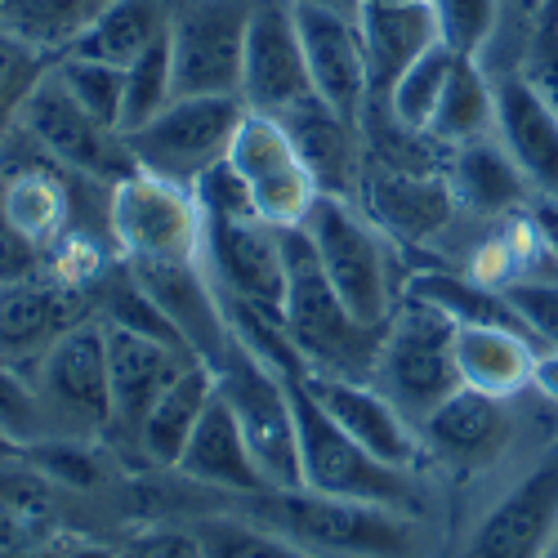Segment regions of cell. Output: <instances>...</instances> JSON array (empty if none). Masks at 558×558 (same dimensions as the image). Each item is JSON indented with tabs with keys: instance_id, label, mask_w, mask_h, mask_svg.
<instances>
[{
	"instance_id": "cell-1",
	"label": "cell",
	"mask_w": 558,
	"mask_h": 558,
	"mask_svg": "<svg viewBox=\"0 0 558 558\" xmlns=\"http://www.w3.org/2000/svg\"><path fill=\"white\" fill-rule=\"evenodd\" d=\"M228 514H242L322 558H421L425 545L415 514L371 500L322 496L308 487H264L251 496H228Z\"/></svg>"
},
{
	"instance_id": "cell-2",
	"label": "cell",
	"mask_w": 558,
	"mask_h": 558,
	"mask_svg": "<svg viewBox=\"0 0 558 558\" xmlns=\"http://www.w3.org/2000/svg\"><path fill=\"white\" fill-rule=\"evenodd\" d=\"M282 232L287 255V331L304 357L308 371H327V376L371 380L380 357L385 327H366L349 313V304L336 295L327 268H322L313 242L304 228H277Z\"/></svg>"
},
{
	"instance_id": "cell-3",
	"label": "cell",
	"mask_w": 558,
	"mask_h": 558,
	"mask_svg": "<svg viewBox=\"0 0 558 558\" xmlns=\"http://www.w3.org/2000/svg\"><path fill=\"white\" fill-rule=\"evenodd\" d=\"M327 268L336 295L366 327H389L393 304L402 300L393 287V238L371 219L357 202L317 197L300 223Z\"/></svg>"
},
{
	"instance_id": "cell-4",
	"label": "cell",
	"mask_w": 558,
	"mask_h": 558,
	"mask_svg": "<svg viewBox=\"0 0 558 558\" xmlns=\"http://www.w3.org/2000/svg\"><path fill=\"white\" fill-rule=\"evenodd\" d=\"M291 407H295V429H300V487L322 496H344V500H371L389 505L402 514H421V487L407 470L376 460L362 442H353L317 398L304 389L300 376L287 380Z\"/></svg>"
},
{
	"instance_id": "cell-5",
	"label": "cell",
	"mask_w": 558,
	"mask_h": 558,
	"mask_svg": "<svg viewBox=\"0 0 558 558\" xmlns=\"http://www.w3.org/2000/svg\"><path fill=\"white\" fill-rule=\"evenodd\" d=\"M371 385H376L411 425H421L438 402H447L460 389L456 322L425 300L402 295L393 304L389 327H385Z\"/></svg>"
},
{
	"instance_id": "cell-6",
	"label": "cell",
	"mask_w": 558,
	"mask_h": 558,
	"mask_svg": "<svg viewBox=\"0 0 558 558\" xmlns=\"http://www.w3.org/2000/svg\"><path fill=\"white\" fill-rule=\"evenodd\" d=\"M242 95H197V99H174L153 121L125 130V148L138 170H148L179 189L193 183L228 161L232 138L246 121Z\"/></svg>"
},
{
	"instance_id": "cell-7",
	"label": "cell",
	"mask_w": 558,
	"mask_h": 558,
	"mask_svg": "<svg viewBox=\"0 0 558 558\" xmlns=\"http://www.w3.org/2000/svg\"><path fill=\"white\" fill-rule=\"evenodd\" d=\"M202 210L193 189H179L148 170L108 189V232L125 264H197L202 259Z\"/></svg>"
},
{
	"instance_id": "cell-8",
	"label": "cell",
	"mask_w": 558,
	"mask_h": 558,
	"mask_svg": "<svg viewBox=\"0 0 558 558\" xmlns=\"http://www.w3.org/2000/svg\"><path fill=\"white\" fill-rule=\"evenodd\" d=\"M54 421L59 438L99 442L112 429V371H108V336L99 317H85L68 336H59L32 371Z\"/></svg>"
},
{
	"instance_id": "cell-9",
	"label": "cell",
	"mask_w": 558,
	"mask_h": 558,
	"mask_svg": "<svg viewBox=\"0 0 558 558\" xmlns=\"http://www.w3.org/2000/svg\"><path fill=\"white\" fill-rule=\"evenodd\" d=\"M255 0H170L174 99L242 95V54Z\"/></svg>"
},
{
	"instance_id": "cell-10",
	"label": "cell",
	"mask_w": 558,
	"mask_h": 558,
	"mask_svg": "<svg viewBox=\"0 0 558 558\" xmlns=\"http://www.w3.org/2000/svg\"><path fill=\"white\" fill-rule=\"evenodd\" d=\"M215 380L219 398L238 415L268 487H300V429L287 380L242 344H232V353L215 366Z\"/></svg>"
},
{
	"instance_id": "cell-11",
	"label": "cell",
	"mask_w": 558,
	"mask_h": 558,
	"mask_svg": "<svg viewBox=\"0 0 558 558\" xmlns=\"http://www.w3.org/2000/svg\"><path fill=\"white\" fill-rule=\"evenodd\" d=\"M19 125L36 138L40 153L50 161H59L72 174L99 179L104 189H112V183H121L138 170L130 148H125V134L104 125L99 117H89L63 89V81L54 76V63L27 95V104L19 112Z\"/></svg>"
},
{
	"instance_id": "cell-12",
	"label": "cell",
	"mask_w": 558,
	"mask_h": 558,
	"mask_svg": "<svg viewBox=\"0 0 558 558\" xmlns=\"http://www.w3.org/2000/svg\"><path fill=\"white\" fill-rule=\"evenodd\" d=\"M202 268L223 304L282 317L287 308V255L282 232L259 219H206ZM287 322V317H282Z\"/></svg>"
},
{
	"instance_id": "cell-13",
	"label": "cell",
	"mask_w": 558,
	"mask_h": 558,
	"mask_svg": "<svg viewBox=\"0 0 558 558\" xmlns=\"http://www.w3.org/2000/svg\"><path fill=\"white\" fill-rule=\"evenodd\" d=\"M228 161L242 174L251 206L268 228H300L304 215L313 210V202L322 197L308 166L300 161V153L291 144L287 125L277 117L246 112L238 138H232Z\"/></svg>"
},
{
	"instance_id": "cell-14",
	"label": "cell",
	"mask_w": 558,
	"mask_h": 558,
	"mask_svg": "<svg viewBox=\"0 0 558 558\" xmlns=\"http://www.w3.org/2000/svg\"><path fill=\"white\" fill-rule=\"evenodd\" d=\"M313 99V76L291 0H255L242 54V104L259 117H287Z\"/></svg>"
},
{
	"instance_id": "cell-15",
	"label": "cell",
	"mask_w": 558,
	"mask_h": 558,
	"mask_svg": "<svg viewBox=\"0 0 558 558\" xmlns=\"http://www.w3.org/2000/svg\"><path fill=\"white\" fill-rule=\"evenodd\" d=\"M558 536V447L505 487L464 536L460 558H545Z\"/></svg>"
},
{
	"instance_id": "cell-16",
	"label": "cell",
	"mask_w": 558,
	"mask_h": 558,
	"mask_svg": "<svg viewBox=\"0 0 558 558\" xmlns=\"http://www.w3.org/2000/svg\"><path fill=\"white\" fill-rule=\"evenodd\" d=\"M104 336H108V371H112V429H108V438H121L134 447L153 402L197 362V353L174 344V340L148 336V331L117 327V322H104Z\"/></svg>"
},
{
	"instance_id": "cell-17",
	"label": "cell",
	"mask_w": 558,
	"mask_h": 558,
	"mask_svg": "<svg viewBox=\"0 0 558 558\" xmlns=\"http://www.w3.org/2000/svg\"><path fill=\"white\" fill-rule=\"evenodd\" d=\"M415 429H421L425 456L451 464L460 474H478L505 460V451L514 447L519 415H514V398H492L460 385Z\"/></svg>"
},
{
	"instance_id": "cell-18",
	"label": "cell",
	"mask_w": 558,
	"mask_h": 558,
	"mask_svg": "<svg viewBox=\"0 0 558 558\" xmlns=\"http://www.w3.org/2000/svg\"><path fill=\"white\" fill-rule=\"evenodd\" d=\"M357 206L402 246L434 242L460 215L447 170H402V166H385V161H371V157L362 170Z\"/></svg>"
},
{
	"instance_id": "cell-19",
	"label": "cell",
	"mask_w": 558,
	"mask_h": 558,
	"mask_svg": "<svg viewBox=\"0 0 558 558\" xmlns=\"http://www.w3.org/2000/svg\"><path fill=\"white\" fill-rule=\"evenodd\" d=\"M300 380L317 398V407L327 411L353 442H362L376 460L393 464V470H407V474L421 464V456H425L421 429H415L371 380L327 376V371H304Z\"/></svg>"
},
{
	"instance_id": "cell-20",
	"label": "cell",
	"mask_w": 558,
	"mask_h": 558,
	"mask_svg": "<svg viewBox=\"0 0 558 558\" xmlns=\"http://www.w3.org/2000/svg\"><path fill=\"white\" fill-rule=\"evenodd\" d=\"M125 264V259H121ZM134 272V282L144 287V295L161 308V317L174 327V336L189 344L202 362L219 366L232 353V327L219 291L210 287V277L197 264H125Z\"/></svg>"
},
{
	"instance_id": "cell-21",
	"label": "cell",
	"mask_w": 558,
	"mask_h": 558,
	"mask_svg": "<svg viewBox=\"0 0 558 558\" xmlns=\"http://www.w3.org/2000/svg\"><path fill=\"white\" fill-rule=\"evenodd\" d=\"M295 23H300L304 59H308V76H313V95L327 108H336L340 117L362 125V108L371 99V72H366L357 19L295 5Z\"/></svg>"
},
{
	"instance_id": "cell-22",
	"label": "cell",
	"mask_w": 558,
	"mask_h": 558,
	"mask_svg": "<svg viewBox=\"0 0 558 558\" xmlns=\"http://www.w3.org/2000/svg\"><path fill=\"white\" fill-rule=\"evenodd\" d=\"M492 81H496V138L514 157L536 197H558V112L523 81L514 63L496 68Z\"/></svg>"
},
{
	"instance_id": "cell-23",
	"label": "cell",
	"mask_w": 558,
	"mask_h": 558,
	"mask_svg": "<svg viewBox=\"0 0 558 558\" xmlns=\"http://www.w3.org/2000/svg\"><path fill=\"white\" fill-rule=\"evenodd\" d=\"M85 317H89L85 295L50 282V277L0 287V362L32 376L36 362L50 353V344Z\"/></svg>"
},
{
	"instance_id": "cell-24",
	"label": "cell",
	"mask_w": 558,
	"mask_h": 558,
	"mask_svg": "<svg viewBox=\"0 0 558 558\" xmlns=\"http://www.w3.org/2000/svg\"><path fill=\"white\" fill-rule=\"evenodd\" d=\"M287 125L291 144L300 153V161L308 166L313 183L322 197H344L357 202L362 189V170H366V138L362 125L340 117L336 108H327L317 95L304 99L300 108H291L287 117H277Z\"/></svg>"
},
{
	"instance_id": "cell-25",
	"label": "cell",
	"mask_w": 558,
	"mask_h": 558,
	"mask_svg": "<svg viewBox=\"0 0 558 558\" xmlns=\"http://www.w3.org/2000/svg\"><path fill=\"white\" fill-rule=\"evenodd\" d=\"M447 183L456 206L478 219H519L536 197L496 134L447 148Z\"/></svg>"
},
{
	"instance_id": "cell-26",
	"label": "cell",
	"mask_w": 558,
	"mask_h": 558,
	"mask_svg": "<svg viewBox=\"0 0 558 558\" xmlns=\"http://www.w3.org/2000/svg\"><path fill=\"white\" fill-rule=\"evenodd\" d=\"M174 474H183L189 483H202L210 492H223V496H251V492L268 487L264 470L255 464V451L238 425V415L219 398V389H215L206 415L197 421L189 447H183Z\"/></svg>"
},
{
	"instance_id": "cell-27",
	"label": "cell",
	"mask_w": 558,
	"mask_h": 558,
	"mask_svg": "<svg viewBox=\"0 0 558 558\" xmlns=\"http://www.w3.org/2000/svg\"><path fill=\"white\" fill-rule=\"evenodd\" d=\"M366 72H371V99H385L389 85L438 45V19L429 0H402V5H362L357 14Z\"/></svg>"
},
{
	"instance_id": "cell-28",
	"label": "cell",
	"mask_w": 558,
	"mask_h": 558,
	"mask_svg": "<svg viewBox=\"0 0 558 558\" xmlns=\"http://www.w3.org/2000/svg\"><path fill=\"white\" fill-rule=\"evenodd\" d=\"M536 340L514 327H456V376L464 389L519 398L532 389Z\"/></svg>"
},
{
	"instance_id": "cell-29",
	"label": "cell",
	"mask_w": 558,
	"mask_h": 558,
	"mask_svg": "<svg viewBox=\"0 0 558 558\" xmlns=\"http://www.w3.org/2000/svg\"><path fill=\"white\" fill-rule=\"evenodd\" d=\"M215 389H219L215 366L197 357V362L183 371V376L153 402L144 429H138L134 451L144 456L153 470H174L179 456H183V447H189V438H193V429H197V421L206 415Z\"/></svg>"
},
{
	"instance_id": "cell-30",
	"label": "cell",
	"mask_w": 558,
	"mask_h": 558,
	"mask_svg": "<svg viewBox=\"0 0 558 558\" xmlns=\"http://www.w3.org/2000/svg\"><path fill=\"white\" fill-rule=\"evenodd\" d=\"M402 295H415L434 304L438 313H447L456 327H514L527 336L519 308L509 304V295L500 287H487L470 272H456V268H425V272H411ZM541 349V344H536Z\"/></svg>"
},
{
	"instance_id": "cell-31",
	"label": "cell",
	"mask_w": 558,
	"mask_h": 558,
	"mask_svg": "<svg viewBox=\"0 0 558 558\" xmlns=\"http://www.w3.org/2000/svg\"><path fill=\"white\" fill-rule=\"evenodd\" d=\"M166 32H170V0H112V5L89 23L76 36L72 50H63V54L130 68Z\"/></svg>"
},
{
	"instance_id": "cell-32",
	"label": "cell",
	"mask_w": 558,
	"mask_h": 558,
	"mask_svg": "<svg viewBox=\"0 0 558 558\" xmlns=\"http://www.w3.org/2000/svg\"><path fill=\"white\" fill-rule=\"evenodd\" d=\"M483 134H496V81L483 59H456L429 138L442 148H456Z\"/></svg>"
},
{
	"instance_id": "cell-33",
	"label": "cell",
	"mask_w": 558,
	"mask_h": 558,
	"mask_svg": "<svg viewBox=\"0 0 558 558\" xmlns=\"http://www.w3.org/2000/svg\"><path fill=\"white\" fill-rule=\"evenodd\" d=\"M63 492L68 487L45 474L27 451L14 460H0V519L19 523L40 541L63 536V509H68Z\"/></svg>"
},
{
	"instance_id": "cell-34",
	"label": "cell",
	"mask_w": 558,
	"mask_h": 558,
	"mask_svg": "<svg viewBox=\"0 0 558 558\" xmlns=\"http://www.w3.org/2000/svg\"><path fill=\"white\" fill-rule=\"evenodd\" d=\"M112 0H5V32L59 59Z\"/></svg>"
},
{
	"instance_id": "cell-35",
	"label": "cell",
	"mask_w": 558,
	"mask_h": 558,
	"mask_svg": "<svg viewBox=\"0 0 558 558\" xmlns=\"http://www.w3.org/2000/svg\"><path fill=\"white\" fill-rule=\"evenodd\" d=\"M456 59H460V54H451L442 40L434 45V50H425L421 59H415V63L389 85V95L380 99L385 112H389L402 130H411V134H429L434 112H438V104H442V89H447V81H451Z\"/></svg>"
},
{
	"instance_id": "cell-36",
	"label": "cell",
	"mask_w": 558,
	"mask_h": 558,
	"mask_svg": "<svg viewBox=\"0 0 558 558\" xmlns=\"http://www.w3.org/2000/svg\"><path fill=\"white\" fill-rule=\"evenodd\" d=\"M193 532L206 549V558H322V554H308L300 545H291L287 536H277L242 514H202L193 519Z\"/></svg>"
},
{
	"instance_id": "cell-37",
	"label": "cell",
	"mask_w": 558,
	"mask_h": 558,
	"mask_svg": "<svg viewBox=\"0 0 558 558\" xmlns=\"http://www.w3.org/2000/svg\"><path fill=\"white\" fill-rule=\"evenodd\" d=\"M125 72V99H121V134L153 121L166 104H174V63H170V32L157 36Z\"/></svg>"
},
{
	"instance_id": "cell-38",
	"label": "cell",
	"mask_w": 558,
	"mask_h": 558,
	"mask_svg": "<svg viewBox=\"0 0 558 558\" xmlns=\"http://www.w3.org/2000/svg\"><path fill=\"white\" fill-rule=\"evenodd\" d=\"M0 434H5L10 442H19L23 451L59 438L36 380L27 376V371L10 366V362H0Z\"/></svg>"
},
{
	"instance_id": "cell-39",
	"label": "cell",
	"mask_w": 558,
	"mask_h": 558,
	"mask_svg": "<svg viewBox=\"0 0 558 558\" xmlns=\"http://www.w3.org/2000/svg\"><path fill=\"white\" fill-rule=\"evenodd\" d=\"M438 19V40L460 59H483L500 36L505 0H429Z\"/></svg>"
},
{
	"instance_id": "cell-40",
	"label": "cell",
	"mask_w": 558,
	"mask_h": 558,
	"mask_svg": "<svg viewBox=\"0 0 558 558\" xmlns=\"http://www.w3.org/2000/svg\"><path fill=\"white\" fill-rule=\"evenodd\" d=\"M54 76L63 81L68 95L104 125L121 130V99H125V72L99 59H81V54H59Z\"/></svg>"
},
{
	"instance_id": "cell-41",
	"label": "cell",
	"mask_w": 558,
	"mask_h": 558,
	"mask_svg": "<svg viewBox=\"0 0 558 558\" xmlns=\"http://www.w3.org/2000/svg\"><path fill=\"white\" fill-rule=\"evenodd\" d=\"M500 291L519 308L527 336L541 349H558V272H527Z\"/></svg>"
},
{
	"instance_id": "cell-42",
	"label": "cell",
	"mask_w": 558,
	"mask_h": 558,
	"mask_svg": "<svg viewBox=\"0 0 558 558\" xmlns=\"http://www.w3.org/2000/svg\"><path fill=\"white\" fill-rule=\"evenodd\" d=\"M514 68L523 72V81L536 89V95L558 112V32L545 14L527 19V36L519 45Z\"/></svg>"
},
{
	"instance_id": "cell-43",
	"label": "cell",
	"mask_w": 558,
	"mask_h": 558,
	"mask_svg": "<svg viewBox=\"0 0 558 558\" xmlns=\"http://www.w3.org/2000/svg\"><path fill=\"white\" fill-rule=\"evenodd\" d=\"M117 558H206L193 523H183V527H148V532H138L130 536L125 545H117Z\"/></svg>"
},
{
	"instance_id": "cell-44",
	"label": "cell",
	"mask_w": 558,
	"mask_h": 558,
	"mask_svg": "<svg viewBox=\"0 0 558 558\" xmlns=\"http://www.w3.org/2000/svg\"><path fill=\"white\" fill-rule=\"evenodd\" d=\"M32 277H45V251L32 246L0 206V287L32 282Z\"/></svg>"
},
{
	"instance_id": "cell-45",
	"label": "cell",
	"mask_w": 558,
	"mask_h": 558,
	"mask_svg": "<svg viewBox=\"0 0 558 558\" xmlns=\"http://www.w3.org/2000/svg\"><path fill=\"white\" fill-rule=\"evenodd\" d=\"M527 219H532V228H536L541 246H545V259L558 268V197H532Z\"/></svg>"
},
{
	"instance_id": "cell-46",
	"label": "cell",
	"mask_w": 558,
	"mask_h": 558,
	"mask_svg": "<svg viewBox=\"0 0 558 558\" xmlns=\"http://www.w3.org/2000/svg\"><path fill=\"white\" fill-rule=\"evenodd\" d=\"M532 393H541L549 407H558V349H541V353H536Z\"/></svg>"
},
{
	"instance_id": "cell-47",
	"label": "cell",
	"mask_w": 558,
	"mask_h": 558,
	"mask_svg": "<svg viewBox=\"0 0 558 558\" xmlns=\"http://www.w3.org/2000/svg\"><path fill=\"white\" fill-rule=\"evenodd\" d=\"M59 558H117V545H104V541H68Z\"/></svg>"
},
{
	"instance_id": "cell-48",
	"label": "cell",
	"mask_w": 558,
	"mask_h": 558,
	"mask_svg": "<svg viewBox=\"0 0 558 558\" xmlns=\"http://www.w3.org/2000/svg\"><path fill=\"white\" fill-rule=\"evenodd\" d=\"M291 5H304V10H327V14H344V19H357L366 0H291Z\"/></svg>"
},
{
	"instance_id": "cell-49",
	"label": "cell",
	"mask_w": 558,
	"mask_h": 558,
	"mask_svg": "<svg viewBox=\"0 0 558 558\" xmlns=\"http://www.w3.org/2000/svg\"><path fill=\"white\" fill-rule=\"evenodd\" d=\"M63 554V541H50V545H27V549H0V558H59Z\"/></svg>"
},
{
	"instance_id": "cell-50",
	"label": "cell",
	"mask_w": 558,
	"mask_h": 558,
	"mask_svg": "<svg viewBox=\"0 0 558 558\" xmlns=\"http://www.w3.org/2000/svg\"><path fill=\"white\" fill-rule=\"evenodd\" d=\"M541 5H545V0H505V10H514V14H523V19L541 14Z\"/></svg>"
},
{
	"instance_id": "cell-51",
	"label": "cell",
	"mask_w": 558,
	"mask_h": 558,
	"mask_svg": "<svg viewBox=\"0 0 558 558\" xmlns=\"http://www.w3.org/2000/svg\"><path fill=\"white\" fill-rule=\"evenodd\" d=\"M14 456H23V447H19V442H10L5 434H0V460H14Z\"/></svg>"
},
{
	"instance_id": "cell-52",
	"label": "cell",
	"mask_w": 558,
	"mask_h": 558,
	"mask_svg": "<svg viewBox=\"0 0 558 558\" xmlns=\"http://www.w3.org/2000/svg\"><path fill=\"white\" fill-rule=\"evenodd\" d=\"M541 14H545V19L554 23V32H558V0H545V5H541ZM532 19H536V14H532Z\"/></svg>"
},
{
	"instance_id": "cell-53",
	"label": "cell",
	"mask_w": 558,
	"mask_h": 558,
	"mask_svg": "<svg viewBox=\"0 0 558 558\" xmlns=\"http://www.w3.org/2000/svg\"><path fill=\"white\" fill-rule=\"evenodd\" d=\"M366 5H402V0H366Z\"/></svg>"
},
{
	"instance_id": "cell-54",
	"label": "cell",
	"mask_w": 558,
	"mask_h": 558,
	"mask_svg": "<svg viewBox=\"0 0 558 558\" xmlns=\"http://www.w3.org/2000/svg\"><path fill=\"white\" fill-rule=\"evenodd\" d=\"M545 558H558V536H554V545L545 549Z\"/></svg>"
},
{
	"instance_id": "cell-55",
	"label": "cell",
	"mask_w": 558,
	"mask_h": 558,
	"mask_svg": "<svg viewBox=\"0 0 558 558\" xmlns=\"http://www.w3.org/2000/svg\"><path fill=\"white\" fill-rule=\"evenodd\" d=\"M0 27H5V0H0Z\"/></svg>"
}]
</instances>
